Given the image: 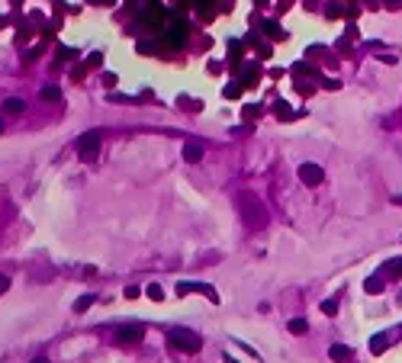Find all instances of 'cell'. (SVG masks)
<instances>
[{"label": "cell", "mask_w": 402, "mask_h": 363, "mask_svg": "<svg viewBox=\"0 0 402 363\" xmlns=\"http://www.w3.org/2000/svg\"><path fill=\"white\" fill-rule=\"evenodd\" d=\"M7 286H10V280H7V277H0V293H7Z\"/></svg>", "instance_id": "15"}, {"label": "cell", "mask_w": 402, "mask_h": 363, "mask_svg": "<svg viewBox=\"0 0 402 363\" xmlns=\"http://www.w3.org/2000/svg\"><path fill=\"white\" fill-rule=\"evenodd\" d=\"M392 206H402V196H392Z\"/></svg>", "instance_id": "16"}, {"label": "cell", "mask_w": 402, "mask_h": 363, "mask_svg": "<svg viewBox=\"0 0 402 363\" xmlns=\"http://www.w3.org/2000/svg\"><path fill=\"white\" fill-rule=\"evenodd\" d=\"M171 344L180 347V350H187V353H196L203 347V338L193 334V331H187V328H177V331H171Z\"/></svg>", "instance_id": "1"}, {"label": "cell", "mask_w": 402, "mask_h": 363, "mask_svg": "<svg viewBox=\"0 0 402 363\" xmlns=\"http://www.w3.org/2000/svg\"><path fill=\"white\" fill-rule=\"evenodd\" d=\"M90 305H93V296H81V299L74 302V312H87Z\"/></svg>", "instance_id": "9"}, {"label": "cell", "mask_w": 402, "mask_h": 363, "mask_svg": "<svg viewBox=\"0 0 402 363\" xmlns=\"http://www.w3.org/2000/svg\"><path fill=\"white\" fill-rule=\"evenodd\" d=\"M370 350L373 353H383V350H386V338H380V334H377V338L370 341Z\"/></svg>", "instance_id": "10"}, {"label": "cell", "mask_w": 402, "mask_h": 363, "mask_svg": "<svg viewBox=\"0 0 402 363\" xmlns=\"http://www.w3.org/2000/svg\"><path fill=\"white\" fill-rule=\"evenodd\" d=\"M386 273H392V277H402V257L392 261V264H386Z\"/></svg>", "instance_id": "12"}, {"label": "cell", "mask_w": 402, "mask_h": 363, "mask_svg": "<svg viewBox=\"0 0 402 363\" xmlns=\"http://www.w3.org/2000/svg\"><path fill=\"white\" fill-rule=\"evenodd\" d=\"M100 129H93V132H84L81 138H77V151H81L84 161H93V154L100 151Z\"/></svg>", "instance_id": "2"}, {"label": "cell", "mask_w": 402, "mask_h": 363, "mask_svg": "<svg viewBox=\"0 0 402 363\" xmlns=\"http://www.w3.org/2000/svg\"><path fill=\"white\" fill-rule=\"evenodd\" d=\"M383 286H386V283H380V277H370V280H367V293H380Z\"/></svg>", "instance_id": "11"}, {"label": "cell", "mask_w": 402, "mask_h": 363, "mask_svg": "<svg viewBox=\"0 0 402 363\" xmlns=\"http://www.w3.org/2000/svg\"><path fill=\"white\" fill-rule=\"evenodd\" d=\"M322 312H325V315H335V312H338V299H328V302H322Z\"/></svg>", "instance_id": "14"}, {"label": "cell", "mask_w": 402, "mask_h": 363, "mask_svg": "<svg viewBox=\"0 0 402 363\" xmlns=\"http://www.w3.org/2000/svg\"><path fill=\"white\" fill-rule=\"evenodd\" d=\"M119 341L122 344H126V341H142V328H135V325H132V328H119Z\"/></svg>", "instance_id": "6"}, {"label": "cell", "mask_w": 402, "mask_h": 363, "mask_svg": "<svg viewBox=\"0 0 402 363\" xmlns=\"http://www.w3.org/2000/svg\"><path fill=\"white\" fill-rule=\"evenodd\" d=\"M23 106H26V103L20 100V96H10V100L4 103V110H7V113H23Z\"/></svg>", "instance_id": "7"}, {"label": "cell", "mask_w": 402, "mask_h": 363, "mask_svg": "<svg viewBox=\"0 0 402 363\" xmlns=\"http://www.w3.org/2000/svg\"><path fill=\"white\" fill-rule=\"evenodd\" d=\"M299 180L306 187H319V183L325 180V171H322L319 164H299Z\"/></svg>", "instance_id": "3"}, {"label": "cell", "mask_w": 402, "mask_h": 363, "mask_svg": "<svg viewBox=\"0 0 402 363\" xmlns=\"http://www.w3.org/2000/svg\"><path fill=\"white\" fill-rule=\"evenodd\" d=\"M32 363H48V357H36V360H32Z\"/></svg>", "instance_id": "17"}, {"label": "cell", "mask_w": 402, "mask_h": 363, "mask_svg": "<svg viewBox=\"0 0 402 363\" xmlns=\"http://www.w3.org/2000/svg\"><path fill=\"white\" fill-rule=\"evenodd\" d=\"M42 96H45V100H58L61 90H58V87H42Z\"/></svg>", "instance_id": "13"}, {"label": "cell", "mask_w": 402, "mask_h": 363, "mask_svg": "<svg viewBox=\"0 0 402 363\" xmlns=\"http://www.w3.org/2000/svg\"><path fill=\"white\" fill-rule=\"evenodd\" d=\"M0 129H4V122H0Z\"/></svg>", "instance_id": "18"}, {"label": "cell", "mask_w": 402, "mask_h": 363, "mask_svg": "<svg viewBox=\"0 0 402 363\" xmlns=\"http://www.w3.org/2000/svg\"><path fill=\"white\" fill-rule=\"evenodd\" d=\"M183 158H187L190 164H196L199 158H203V145H199V141H187V145H183Z\"/></svg>", "instance_id": "5"}, {"label": "cell", "mask_w": 402, "mask_h": 363, "mask_svg": "<svg viewBox=\"0 0 402 363\" xmlns=\"http://www.w3.org/2000/svg\"><path fill=\"white\" fill-rule=\"evenodd\" d=\"M290 331H293V334H306V331H309V322H306V318H293V322H290Z\"/></svg>", "instance_id": "8"}, {"label": "cell", "mask_w": 402, "mask_h": 363, "mask_svg": "<svg viewBox=\"0 0 402 363\" xmlns=\"http://www.w3.org/2000/svg\"><path fill=\"white\" fill-rule=\"evenodd\" d=\"M328 357L338 360V363H354V350L344 347V344H331V347H328Z\"/></svg>", "instance_id": "4"}]
</instances>
